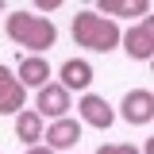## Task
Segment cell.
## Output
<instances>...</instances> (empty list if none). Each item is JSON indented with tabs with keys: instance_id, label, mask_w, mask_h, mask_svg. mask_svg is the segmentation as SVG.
<instances>
[{
	"instance_id": "6da1fadb",
	"label": "cell",
	"mask_w": 154,
	"mask_h": 154,
	"mask_svg": "<svg viewBox=\"0 0 154 154\" xmlns=\"http://www.w3.org/2000/svg\"><path fill=\"white\" fill-rule=\"evenodd\" d=\"M4 31L8 38L23 46V50H31V54L42 58V50H50L58 42V27L50 16H38V12H27V8H16V12H8L4 16Z\"/></svg>"
},
{
	"instance_id": "7a4b0ae2",
	"label": "cell",
	"mask_w": 154,
	"mask_h": 154,
	"mask_svg": "<svg viewBox=\"0 0 154 154\" xmlns=\"http://www.w3.org/2000/svg\"><path fill=\"white\" fill-rule=\"evenodd\" d=\"M119 23L108 16H100L96 8H85V12H77L73 16V42L77 46H85V50H93V54H108L119 46Z\"/></svg>"
},
{
	"instance_id": "3957f363",
	"label": "cell",
	"mask_w": 154,
	"mask_h": 154,
	"mask_svg": "<svg viewBox=\"0 0 154 154\" xmlns=\"http://www.w3.org/2000/svg\"><path fill=\"white\" fill-rule=\"evenodd\" d=\"M119 46H123L127 58H135V62H150L154 58V12L143 16L135 27H127L123 38H119Z\"/></svg>"
},
{
	"instance_id": "277c9868",
	"label": "cell",
	"mask_w": 154,
	"mask_h": 154,
	"mask_svg": "<svg viewBox=\"0 0 154 154\" xmlns=\"http://www.w3.org/2000/svg\"><path fill=\"white\" fill-rule=\"evenodd\" d=\"M77 119H81L85 127L108 131V127L116 123V108L104 100V96H96V93H81V100H77Z\"/></svg>"
},
{
	"instance_id": "5b68a950",
	"label": "cell",
	"mask_w": 154,
	"mask_h": 154,
	"mask_svg": "<svg viewBox=\"0 0 154 154\" xmlns=\"http://www.w3.org/2000/svg\"><path fill=\"white\" fill-rule=\"evenodd\" d=\"M119 116H123L131 127H146L154 119V93L150 89H131V93L119 100Z\"/></svg>"
},
{
	"instance_id": "8992f818",
	"label": "cell",
	"mask_w": 154,
	"mask_h": 154,
	"mask_svg": "<svg viewBox=\"0 0 154 154\" xmlns=\"http://www.w3.org/2000/svg\"><path fill=\"white\" fill-rule=\"evenodd\" d=\"M73 104H69V93L58 85V81H50L46 89H38V96H35V112L42 116V119H66V112H69Z\"/></svg>"
},
{
	"instance_id": "52a82bcc",
	"label": "cell",
	"mask_w": 154,
	"mask_h": 154,
	"mask_svg": "<svg viewBox=\"0 0 154 154\" xmlns=\"http://www.w3.org/2000/svg\"><path fill=\"white\" fill-rule=\"evenodd\" d=\"M23 100H27V89L19 85L16 69L0 66V116H19L23 112Z\"/></svg>"
},
{
	"instance_id": "ba28073f",
	"label": "cell",
	"mask_w": 154,
	"mask_h": 154,
	"mask_svg": "<svg viewBox=\"0 0 154 154\" xmlns=\"http://www.w3.org/2000/svg\"><path fill=\"white\" fill-rule=\"evenodd\" d=\"M42 139H46V146H50L54 154L69 150V146L81 143V119H69V116H66V119H54V123L42 131Z\"/></svg>"
},
{
	"instance_id": "9c48e42d",
	"label": "cell",
	"mask_w": 154,
	"mask_h": 154,
	"mask_svg": "<svg viewBox=\"0 0 154 154\" xmlns=\"http://www.w3.org/2000/svg\"><path fill=\"white\" fill-rule=\"evenodd\" d=\"M16 77H19V85H23V89H46L54 73H50V62H46V58L27 54V58L16 66Z\"/></svg>"
},
{
	"instance_id": "30bf717a",
	"label": "cell",
	"mask_w": 154,
	"mask_h": 154,
	"mask_svg": "<svg viewBox=\"0 0 154 154\" xmlns=\"http://www.w3.org/2000/svg\"><path fill=\"white\" fill-rule=\"evenodd\" d=\"M58 85L66 89V93H89V85H93V66L85 62V58H69V62H62V69H58Z\"/></svg>"
},
{
	"instance_id": "8fae6325",
	"label": "cell",
	"mask_w": 154,
	"mask_h": 154,
	"mask_svg": "<svg viewBox=\"0 0 154 154\" xmlns=\"http://www.w3.org/2000/svg\"><path fill=\"white\" fill-rule=\"evenodd\" d=\"M96 12H100V16H108V19H143V16H150V4H146V0H100V4H96Z\"/></svg>"
},
{
	"instance_id": "7c38bea8",
	"label": "cell",
	"mask_w": 154,
	"mask_h": 154,
	"mask_svg": "<svg viewBox=\"0 0 154 154\" xmlns=\"http://www.w3.org/2000/svg\"><path fill=\"white\" fill-rule=\"evenodd\" d=\"M42 116L35 112V108H23V112L16 116V139L23 143V146H38V139H42Z\"/></svg>"
},
{
	"instance_id": "4fadbf2b",
	"label": "cell",
	"mask_w": 154,
	"mask_h": 154,
	"mask_svg": "<svg viewBox=\"0 0 154 154\" xmlns=\"http://www.w3.org/2000/svg\"><path fill=\"white\" fill-rule=\"evenodd\" d=\"M96 154H143V150L131 143H104V146H96Z\"/></svg>"
},
{
	"instance_id": "5bb4252c",
	"label": "cell",
	"mask_w": 154,
	"mask_h": 154,
	"mask_svg": "<svg viewBox=\"0 0 154 154\" xmlns=\"http://www.w3.org/2000/svg\"><path fill=\"white\" fill-rule=\"evenodd\" d=\"M27 154H54V150H50L46 143H38V146H27Z\"/></svg>"
},
{
	"instance_id": "9a60e30c",
	"label": "cell",
	"mask_w": 154,
	"mask_h": 154,
	"mask_svg": "<svg viewBox=\"0 0 154 154\" xmlns=\"http://www.w3.org/2000/svg\"><path fill=\"white\" fill-rule=\"evenodd\" d=\"M143 154H154V135L146 139V143H143Z\"/></svg>"
},
{
	"instance_id": "2e32d148",
	"label": "cell",
	"mask_w": 154,
	"mask_h": 154,
	"mask_svg": "<svg viewBox=\"0 0 154 154\" xmlns=\"http://www.w3.org/2000/svg\"><path fill=\"white\" fill-rule=\"evenodd\" d=\"M4 8H8V4H4V0H0V12H4Z\"/></svg>"
},
{
	"instance_id": "e0dca14e",
	"label": "cell",
	"mask_w": 154,
	"mask_h": 154,
	"mask_svg": "<svg viewBox=\"0 0 154 154\" xmlns=\"http://www.w3.org/2000/svg\"><path fill=\"white\" fill-rule=\"evenodd\" d=\"M150 69H154V58H150Z\"/></svg>"
}]
</instances>
